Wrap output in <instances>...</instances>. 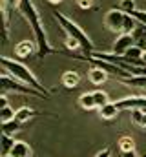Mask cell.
Wrapping results in <instances>:
<instances>
[{
	"instance_id": "32",
	"label": "cell",
	"mask_w": 146,
	"mask_h": 157,
	"mask_svg": "<svg viewBox=\"0 0 146 157\" xmlns=\"http://www.w3.org/2000/svg\"><path fill=\"white\" fill-rule=\"evenodd\" d=\"M143 62H144V66H146V49H144V53H143Z\"/></svg>"
},
{
	"instance_id": "31",
	"label": "cell",
	"mask_w": 146,
	"mask_h": 157,
	"mask_svg": "<svg viewBox=\"0 0 146 157\" xmlns=\"http://www.w3.org/2000/svg\"><path fill=\"white\" fill-rule=\"evenodd\" d=\"M48 2H49V4H51V6H59V4H60V2H62V0H48Z\"/></svg>"
},
{
	"instance_id": "13",
	"label": "cell",
	"mask_w": 146,
	"mask_h": 157,
	"mask_svg": "<svg viewBox=\"0 0 146 157\" xmlns=\"http://www.w3.org/2000/svg\"><path fill=\"white\" fill-rule=\"evenodd\" d=\"M119 108H117V104L115 102H108L106 106H102V108H99V115L101 119H104V121H113V119L119 115Z\"/></svg>"
},
{
	"instance_id": "21",
	"label": "cell",
	"mask_w": 146,
	"mask_h": 157,
	"mask_svg": "<svg viewBox=\"0 0 146 157\" xmlns=\"http://www.w3.org/2000/svg\"><path fill=\"white\" fill-rule=\"evenodd\" d=\"M130 115H132V121H133L137 126H141V128L146 130V112L144 110H132Z\"/></svg>"
},
{
	"instance_id": "10",
	"label": "cell",
	"mask_w": 146,
	"mask_h": 157,
	"mask_svg": "<svg viewBox=\"0 0 146 157\" xmlns=\"http://www.w3.org/2000/svg\"><path fill=\"white\" fill-rule=\"evenodd\" d=\"M117 80H121L124 86H130L135 90H146V75H130V77H122Z\"/></svg>"
},
{
	"instance_id": "25",
	"label": "cell",
	"mask_w": 146,
	"mask_h": 157,
	"mask_svg": "<svg viewBox=\"0 0 146 157\" xmlns=\"http://www.w3.org/2000/svg\"><path fill=\"white\" fill-rule=\"evenodd\" d=\"M20 2H22V0H2V7L7 9V11H11V9H15V7L18 9Z\"/></svg>"
},
{
	"instance_id": "11",
	"label": "cell",
	"mask_w": 146,
	"mask_h": 157,
	"mask_svg": "<svg viewBox=\"0 0 146 157\" xmlns=\"http://www.w3.org/2000/svg\"><path fill=\"white\" fill-rule=\"evenodd\" d=\"M9 157H31V146L26 141H15V146L9 152Z\"/></svg>"
},
{
	"instance_id": "26",
	"label": "cell",
	"mask_w": 146,
	"mask_h": 157,
	"mask_svg": "<svg viewBox=\"0 0 146 157\" xmlns=\"http://www.w3.org/2000/svg\"><path fill=\"white\" fill-rule=\"evenodd\" d=\"M75 2H77V6H79L80 9H84V11H86V9H91L93 4H95V0H75Z\"/></svg>"
},
{
	"instance_id": "3",
	"label": "cell",
	"mask_w": 146,
	"mask_h": 157,
	"mask_svg": "<svg viewBox=\"0 0 146 157\" xmlns=\"http://www.w3.org/2000/svg\"><path fill=\"white\" fill-rule=\"evenodd\" d=\"M53 18L59 22V26L62 28V31H64L68 37H71V39H75V40L80 42V46H82V53H84L86 57H90V55L95 51L91 39L86 35V31H84L77 22H73L71 18H68V17H66L64 13H60V11H53Z\"/></svg>"
},
{
	"instance_id": "8",
	"label": "cell",
	"mask_w": 146,
	"mask_h": 157,
	"mask_svg": "<svg viewBox=\"0 0 146 157\" xmlns=\"http://www.w3.org/2000/svg\"><path fill=\"white\" fill-rule=\"evenodd\" d=\"M36 51H38V48H36L35 40H20L15 46V55L20 59H28V57L35 55Z\"/></svg>"
},
{
	"instance_id": "16",
	"label": "cell",
	"mask_w": 146,
	"mask_h": 157,
	"mask_svg": "<svg viewBox=\"0 0 146 157\" xmlns=\"http://www.w3.org/2000/svg\"><path fill=\"white\" fill-rule=\"evenodd\" d=\"M20 128H22V122H18L17 119H13L9 122H2V133L9 135V137H15V133H18Z\"/></svg>"
},
{
	"instance_id": "19",
	"label": "cell",
	"mask_w": 146,
	"mask_h": 157,
	"mask_svg": "<svg viewBox=\"0 0 146 157\" xmlns=\"http://www.w3.org/2000/svg\"><path fill=\"white\" fill-rule=\"evenodd\" d=\"M0 144H2V157L4 155H9V152L13 150L15 146V137H9V135H4L0 137Z\"/></svg>"
},
{
	"instance_id": "7",
	"label": "cell",
	"mask_w": 146,
	"mask_h": 157,
	"mask_svg": "<svg viewBox=\"0 0 146 157\" xmlns=\"http://www.w3.org/2000/svg\"><path fill=\"white\" fill-rule=\"evenodd\" d=\"M133 44H135L133 35L119 33V35H117V39H115V42H113V46H111V53H115V55H124V53H126Z\"/></svg>"
},
{
	"instance_id": "15",
	"label": "cell",
	"mask_w": 146,
	"mask_h": 157,
	"mask_svg": "<svg viewBox=\"0 0 146 157\" xmlns=\"http://www.w3.org/2000/svg\"><path fill=\"white\" fill-rule=\"evenodd\" d=\"M79 104L82 110H97V104H95V99H93V91H88V93H82L79 97Z\"/></svg>"
},
{
	"instance_id": "28",
	"label": "cell",
	"mask_w": 146,
	"mask_h": 157,
	"mask_svg": "<svg viewBox=\"0 0 146 157\" xmlns=\"http://www.w3.org/2000/svg\"><path fill=\"white\" fill-rule=\"evenodd\" d=\"M95 157H111V152H110V148H104V150H101Z\"/></svg>"
},
{
	"instance_id": "5",
	"label": "cell",
	"mask_w": 146,
	"mask_h": 157,
	"mask_svg": "<svg viewBox=\"0 0 146 157\" xmlns=\"http://www.w3.org/2000/svg\"><path fill=\"white\" fill-rule=\"evenodd\" d=\"M124 17H126V13L121 11L119 7L110 9L108 13H106V17H104V24H106V28H108L110 31L121 33L122 31V24H124Z\"/></svg>"
},
{
	"instance_id": "27",
	"label": "cell",
	"mask_w": 146,
	"mask_h": 157,
	"mask_svg": "<svg viewBox=\"0 0 146 157\" xmlns=\"http://www.w3.org/2000/svg\"><path fill=\"white\" fill-rule=\"evenodd\" d=\"M133 17H135L141 24H144L146 26V9H137V11L133 13Z\"/></svg>"
},
{
	"instance_id": "18",
	"label": "cell",
	"mask_w": 146,
	"mask_h": 157,
	"mask_svg": "<svg viewBox=\"0 0 146 157\" xmlns=\"http://www.w3.org/2000/svg\"><path fill=\"white\" fill-rule=\"evenodd\" d=\"M117 146H119L121 152H132V150H135V141H133L130 135H122V137L119 139Z\"/></svg>"
},
{
	"instance_id": "14",
	"label": "cell",
	"mask_w": 146,
	"mask_h": 157,
	"mask_svg": "<svg viewBox=\"0 0 146 157\" xmlns=\"http://www.w3.org/2000/svg\"><path fill=\"white\" fill-rule=\"evenodd\" d=\"M62 84H64L68 90H73V88H77V86L80 84V75H79L77 71H73V70L64 71V73H62Z\"/></svg>"
},
{
	"instance_id": "12",
	"label": "cell",
	"mask_w": 146,
	"mask_h": 157,
	"mask_svg": "<svg viewBox=\"0 0 146 157\" xmlns=\"http://www.w3.org/2000/svg\"><path fill=\"white\" fill-rule=\"evenodd\" d=\"M38 115V112H36L35 108H31V106H22V108H18L17 110V115H15V119L18 121V122H28V121H31L33 117H36Z\"/></svg>"
},
{
	"instance_id": "9",
	"label": "cell",
	"mask_w": 146,
	"mask_h": 157,
	"mask_svg": "<svg viewBox=\"0 0 146 157\" xmlns=\"http://www.w3.org/2000/svg\"><path fill=\"white\" fill-rule=\"evenodd\" d=\"M108 73L104 71V70H101V68H97V66H91L90 70H88V78H90V82L91 84H95V86H102L106 80H108Z\"/></svg>"
},
{
	"instance_id": "17",
	"label": "cell",
	"mask_w": 146,
	"mask_h": 157,
	"mask_svg": "<svg viewBox=\"0 0 146 157\" xmlns=\"http://www.w3.org/2000/svg\"><path fill=\"white\" fill-rule=\"evenodd\" d=\"M139 28V20L133 17V15H126L124 17V24H122V31L121 33H126V35H133V31Z\"/></svg>"
},
{
	"instance_id": "2",
	"label": "cell",
	"mask_w": 146,
	"mask_h": 157,
	"mask_svg": "<svg viewBox=\"0 0 146 157\" xmlns=\"http://www.w3.org/2000/svg\"><path fill=\"white\" fill-rule=\"evenodd\" d=\"M0 62H2V70H6L9 75H13L17 80H20V82H24V84L35 88V90L42 91L44 95L49 97V91L44 88V84H40V80L36 78V75L28 68V66H26V64H24V62L15 60V59H11V57H2Z\"/></svg>"
},
{
	"instance_id": "24",
	"label": "cell",
	"mask_w": 146,
	"mask_h": 157,
	"mask_svg": "<svg viewBox=\"0 0 146 157\" xmlns=\"http://www.w3.org/2000/svg\"><path fill=\"white\" fill-rule=\"evenodd\" d=\"M64 46H66V49H70V51H82L80 42H79V40H75V39H71V37H66Z\"/></svg>"
},
{
	"instance_id": "23",
	"label": "cell",
	"mask_w": 146,
	"mask_h": 157,
	"mask_svg": "<svg viewBox=\"0 0 146 157\" xmlns=\"http://www.w3.org/2000/svg\"><path fill=\"white\" fill-rule=\"evenodd\" d=\"M15 115H17V110H13L11 106H6L0 110V122H9L15 119Z\"/></svg>"
},
{
	"instance_id": "30",
	"label": "cell",
	"mask_w": 146,
	"mask_h": 157,
	"mask_svg": "<svg viewBox=\"0 0 146 157\" xmlns=\"http://www.w3.org/2000/svg\"><path fill=\"white\" fill-rule=\"evenodd\" d=\"M121 157H137V152L132 150V152H121Z\"/></svg>"
},
{
	"instance_id": "6",
	"label": "cell",
	"mask_w": 146,
	"mask_h": 157,
	"mask_svg": "<svg viewBox=\"0 0 146 157\" xmlns=\"http://www.w3.org/2000/svg\"><path fill=\"white\" fill-rule=\"evenodd\" d=\"M119 110H146V95H130L115 101Z\"/></svg>"
},
{
	"instance_id": "22",
	"label": "cell",
	"mask_w": 146,
	"mask_h": 157,
	"mask_svg": "<svg viewBox=\"0 0 146 157\" xmlns=\"http://www.w3.org/2000/svg\"><path fill=\"white\" fill-rule=\"evenodd\" d=\"M117 7H119L121 11H124L126 15H133V13L137 11V7H135V0H121Z\"/></svg>"
},
{
	"instance_id": "1",
	"label": "cell",
	"mask_w": 146,
	"mask_h": 157,
	"mask_svg": "<svg viewBox=\"0 0 146 157\" xmlns=\"http://www.w3.org/2000/svg\"><path fill=\"white\" fill-rule=\"evenodd\" d=\"M18 13L26 18L31 33H33V40L36 42V55L42 59V57H48V55H53L57 53V49L51 48L49 40H48V35H46V29H44V22L40 18V13L36 9V6L33 4V0H22L20 6H18Z\"/></svg>"
},
{
	"instance_id": "33",
	"label": "cell",
	"mask_w": 146,
	"mask_h": 157,
	"mask_svg": "<svg viewBox=\"0 0 146 157\" xmlns=\"http://www.w3.org/2000/svg\"><path fill=\"white\" fill-rule=\"evenodd\" d=\"M4 157H9V155H4Z\"/></svg>"
},
{
	"instance_id": "29",
	"label": "cell",
	"mask_w": 146,
	"mask_h": 157,
	"mask_svg": "<svg viewBox=\"0 0 146 157\" xmlns=\"http://www.w3.org/2000/svg\"><path fill=\"white\" fill-rule=\"evenodd\" d=\"M6 106H9L7 104V95H0V110L6 108Z\"/></svg>"
},
{
	"instance_id": "4",
	"label": "cell",
	"mask_w": 146,
	"mask_h": 157,
	"mask_svg": "<svg viewBox=\"0 0 146 157\" xmlns=\"http://www.w3.org/2000/svg\"><path fill=\"white\" fill-rule=\"evenodd\" d=\"M9 91L20 93V95H33V97H38V99H49L42 91H38L35 88H31V86L17 80L13 75H9L6 70H2V73H0V95H7Z\"/></svg>"
},
{
	"instance_id": "20",
	"label": "cell",
	"mask_w": 146,
	"mask_h": 157,
	"mask_svg": "<svg viewBox=\"0 0 146 157\" xmlns=\"http://www.w3.org/2000/svg\"><path fill=\"white\" fill-rule=\"evenodd\" d=\"M93 99H95V104H97V110L99 108H102V106H106L108 102H111L108 97V93L104 91V90H95L93 91Z\"/></svg>"
}]
</instances>
